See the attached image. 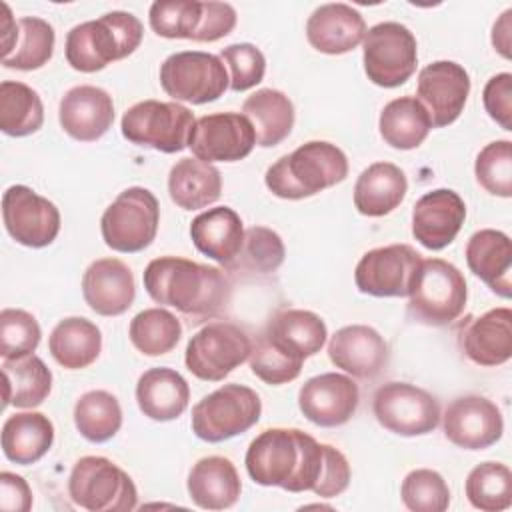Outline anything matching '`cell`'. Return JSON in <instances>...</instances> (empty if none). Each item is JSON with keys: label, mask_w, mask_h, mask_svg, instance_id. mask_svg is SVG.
<instances>
[{"label": "cell", "mask_w": 512, "mask_h": 512, "mask_svg": "<svg viewBox=\"0 0 512 512\" xmlns=\"http://www.w3.org/2000/svg\"><path fill=\"white\" fill-rule=\"evenodd\" d=\"M372 412L382 428L398 436H424L440 424L438 400L410 382H386L372 396Z\"/></svg>", "instance_id": "7c38bea8"}, {"label": "cell", "mask_w": 512, "mask_h": 512, "mask_svg": "<svg viewBox=\"0 0 512 512\" xmlns=\"http://www.w3.org/2000/svg\"><path fill=\"white\" fill-rule=\"evenodd\" d=\"M160 204L156 196L142 186L122 190L100 218L102 240L108 248L124 254L142 252L158 232Z\"/></svg>", "instance_id": "ba28073f"}, {"label": "cell", "mask_w": 512, "mask_h": 512, "mask_svg": "<svg viewBox=\"0 0 512 512\" xmlns=\"http://www.w3.org/2000/svg\"><path fill=\"white\" fill-rule=\"evenodd\" d=\"M190 400V386L172 368L160 366L146 370L136 384L140 412L156 422H170L184 414Z\"/></svg>", "instance_id": "f546056e"}, {"label": "cell", "mask_w": 512, "mask_h": 512, "mask_svg": "<svg viewBox=\"0 0 512 512\" xmlns=\"http://www.w3.org/2000/svg\"><path fill=\"white\" fill-rule=\"evenodd\" d=\"M366 30L364 16L342 2L318 6L306 22V38L310 46L330 56L352 52L362 44Z\"/></svg>", "instance_id": "d4e9b609"}, {"label": "cell", "mask_w": 512, "mask_h": 512, "mask_svg": "<svg viewBox=\"0 0 512 512\" xmlns=\"http://www.w3.org/2000/svg\"><path fill=\"white\" fill-rule=\"evenodd\" d=\"M190 500L204 510L232 508L242 492V482L232 460L224 456L200 458L188 472Z\"/></svg>", "instance_id": "f1b7e54d"}, {"label": "cell", "mask_w": 512, "mask_h": 512, "mask_svg": "<svg viewBox=\"0 0 512 512\" xmlns=\"http://www.w3.org/2000/svg\"><path fill=\"white\" fill-rule=\"evenodd\" d=\"M142 36L144 26L132 12H106L96 20L76 24L66 34V62L78 72H98L110 62L130 56Z\"/></svg>", "instance_id": "3957f363"}, {"label": "cell", "mask_w": 512, "mask_h": 512, "mask_svg": "<svg viewBox=\"0 0 512 512\" xmlns=\"http://www.w3.org/2000/svg\"><path fill=\"white\" fill-rule=\"evenodd\" d=\"M262 414L260 396L244 384H224L192 408V432L210 444L248 432Z\"/></svg>", "instance_id": "8992f818"}, {"label": "cell", "mask_w": 512, "mask_h": 512, "mask_svg": "<svg viewBox=\"0 0 512 512\" xmlns=\"http://www.w3.org/2000/svg\"><path fill=\"white\" fill-rule=\"evenodd\" d=\"M242 114L252 122L256 144L262 148L278 146L294 128V104L274 88H262L248 96L242 104Z\"/></svg>", "instance_id": "e575fe53"}, {"label": "cell", "mask_w": 512, "mask_h": 512, "mask_svg": "<svg viewBox=\"0 0 512 512\" xmlns=\"http://www.w3.org/2000/svg\"><path fill=\"white\" fill-rule=\"evenodd\" d=\"M2 220L12 240L26 248L50 246L60 232V212L54 202L24 184L6 188Z\"/></svg>", "instance_id": "9a60e30c"}, {"label": "cell", "mask_w": 512, "mask_h": 512, "mask_svg": "<svg viewBox=\"0 0 512 512\" xmlns=\"http://www.w3.org/2000/svg\"><path fill=\"white\" fill-rule=\"evenodd\" d=\"M62 130L78 142H96L114 124L112 96L98 86L80 84L70 88L58 106Z\"/></svg>", "instance_id": "7402d4cb"}, {"label": "cell", "mask_w": 512, "mask_h": 512, "mask_svg": "<svg viewBox=\"0 0 512 512\" xmlns=\"http://www.w3.org/2000/svg\"><path fill=\"white\" fill-rule=\"evenodd\" d=\"M408 192L406 174L392 162H374L354 184V208L368 218H380L398 208Z\"/></svg>", "instance_id": "4dcf8cb0"}, {"label": "cell", "mask_w": 512, "mask_h": 512, "mask_svg": "<svg viewBox=\"0 0 512 512\" xmlns=\"http://www.w3.org/2000/svg\"><path fill=\"white\" fill-rule=\"evenodd\" d=\"M194 124V114L180 102L142 100L122 114L120 130L136 146L176 154L188 148Z\"/></svg>", "instance_id": "52a82bcc"}, {"label": "cell", "mask_w": 512, "mask_h": 512, "mask_svg": "<svg viewBox=\"0 0 512 512\" xmlns=\"http://www.w3.org/2000/svg\"><path fill=\"white\" fill-rule=\"evenodd\" d=\"M4 378V408H36L52 392V372L36 354L4 360L2 362Z\"/></svg>", "instance_id": "8d00e7d4"}, {"label": "cell", "mask_w": 512, "mask_h": 512, "mask_svg": "<svg viewBox=\"0 0 512 512\" xmlns=\"http://www.w3.org/2000/svg\"><path fill=\"white\" fill-rule=\"evenodd\" d=\"M256 146L252 122L240 112L200 116L192 128L188 148L202 162H238Z\"/></svg>", "instance_id": "2e32d148"}, {"label": "cell", "mask_w": 512, "mask_h": 512, "mask_svg": "<svg viewBox=\"0 0 512 512\" xmlns=\"http://www.w3.org/2000/svg\"><path fill=\"white\" fill-rule=\"evenodd\" d=\"M160 86L174 102L208 104L224 96L230 78L220 56L184 50L170 54L160 64Z\"/></svg>", "instance_id": "9c48e42d"}, {"label": "cell", "mask_w": 512, "mask_h": 512, "mask_svg": "<svg viewBox=\"0 0 512 512\" xmlns=\"http://www.w3.org/2000/svg\"><path fill=\"white\" fill-rule=\"evenodd\" d=\"M378 130L388 146L396 150H412L428 138L432 122L416 96H400L382 108Z\"/></svg>", "instance_id": "d590c367"}, {"label": "cell", "mask_w": 512, "mask_h": 512, "mask_svg": "<svg viewBox=\"0 0 512 512\" xmlns=\"http://www.w3.org/2000/svg\"><path fill=\"white\" fill-rule=\"evenodd\" d=\"M362 62L372 84L382 88L402 86L416 72V36L400 22H378L366 30Z\"/></svg>", "instance_id": "30bf717a"}, {"label": "cell", "mask_w": 512, "mask_h": 512, "mask_svg": "<svg viewBox=\"0 0 512 512\" xmlns=\"http://www.w3.org/2000/svg\"><path fill=\"white\" fill-rule=\"evenodd\" d=\"M482 102L488 116L504 130H512V74L500 72L492 76L484 90Z\"/></svg>", "instance_id": "f907efd6"}, {"label": "cell", "mask_w": 512, "mask_h": 512, "mask_svg": "<svg viewBox=\"0 0 512 512\" xmlns=\"http://www.w3.org/2000/svg\"><path fill=\"white\" fill-rule=\"evenodd\" d=\"M44 124V104L34 88L18 80L0 84V130L12 138L38 132Z\"/></svg>", "instance_id": "74e56055"}, {"label": "cell", "mask_w": 512, "mask_h": 512, "mask_svg": "<svg viewBox=\"0 0 512 512\" xmlns=\"http://www.w3.org/2000/svg\"><path fill=\"white\" fill-rule=\"evenodd\" d=\"M190 238L198 252L226 268L242 248V218L230 206L208 208L190 222Z\"/></svg>", "instance_id": "83f0119b"}, {"label": "cell", "mask_w": 512, "mask_h": 512, "mask_svg": "<svg viewBox=\"0 0 512 512\" xmlns=\"http://www.w3.org/2000/svg\"><path fill=\"white\" fill-rule=\"evenodd\" d=\"M442 430L448 442L464 450H484L504 434L500 408L486 396L466 394L454 398L442 416Z\"/></svg>", "instance_id": "e0dca14e"}, {"label": "cell", "mask_w": 512, "mask_h": 512, "mask_svg": "<svg viewBox=\"0 0 512 512\" xmlns=\"http://www.w3.org/2000/svg\"><path fill=\"white\" fill-rule=\"evenodd\" d=\"M302 430L268 428L260 432L248 446L244 464L248 476L260 486H278L286 492L300 470Z\"/></svg>", "instance_id": "5bb4252c"}, {"label": "cell", "mask_w": 512, "mask_h": 512, "mask_svg": "<svg viewBox=\"0 0 512 512\" xmlns=\"http://www.w3.org/2000/svg\"><path fill=\"white\" fill-rule=\"evenodd\" d=\"M252 340L244 328L214 320L202 326L186 346V368L204 382H220L250 358Z\"/></svg>", "instance_id": "8fae6325"}, {"label": "cell", "mask_w": 512, "mask_h": 512, "mask_svg": "<svg viewBox=\"0 0 512 512\" xmlns=\"http://www.w3.org/2000/svg\"><path fill=\"white\" fill-rule=\"evenodd\" d=\"M248 362L252 374L270 386H280L296 380L304 366V362L276 348L264 334H260L256 344H252Z\"/></svg>", "instance_id": "c3c4849f"}, {"label": "cell", "mask_w": 512, "mask_h": 512, "mask_svg": "<svg viewBox=\"0 0 512 512\" xmlns=\"http://www.w3.org/2000/svg\"><path fill=\"white\" fill-rule=\"evenodd\" d=\"M0 508L4 512H28L32 508V490L20 474L0 472Z\"/></svg>", "instance_id": "f5cc1de1"}, {"label": "cell", "mask_w": 512, "mask_h": 512, "mask_svg": "<svg viewBox=\"0 0 512 512\" xmlns=\"http://www.w3.org/2000/svg\"><path fill=\"white\" fill-rule=\"evenodd\" d=\"M222 62L228 64L232 76H230V90L232 92H244L254 88L264 80L266 72V58L260 48H256L250 42H238L230 44L220 50Z\"/></svg>", "instance_id": "681fc988"}, {"label": "cell", "mask_w": 512, "mask_h": 512, "mask_svg": "<svg viewBox=\"0 0 512 512\" xmlns=\"http://www.w3.org/2000/svg\"><path fill=\"white\" fill-rule=\"evenodd\" d=\"M286 256L284 242L278 232L266 226H252L244 230L242 248L226 266L230 272H248V274H272L276 272Z\"/></svg>", "instance_id": "7bdbcfd3"}, {"label": "cell", "mask_w": 512, "mask_h": 512, "mask_svg": "<svg viewBox=\"0 0 512 512\" xmlns=\"http://www.w3.org/2000/svg\"><path fill=\"white\" fill-rule=\"evenodd\" d=\"M128 336L132 346L144 356H162L180 342L182 324L166 308H146L130 320Z\"/></svg>", "instance_id": "ab89813d"}, {"label": "cell", "mask_w": 512, "mask_h": 512, "mask_svg": "<svg viewBox=\"0 0 512 512\" xmlns=\"http://www.w3.org/2000/svg\"><path fill=\"white\" fill-rule=\"evenodd\" d=\"M70 500L88 512H130L138 506L134 480L104 456H82L68 478Z\"/></svg>", "instance_id": "5b68a950"}, {"label": "cell", "mask_w": 512, "mask_h": 512, "mask_svg": "<svg viewBox=\"0 0 512 512\" xmlns=\"http://www.w3.org/2000/svg\"><path fill=\"white\" fill-rule=\"evenodd\" d=\"M466 220L462 196L450 188H436L420 196L412 208V234L428 250H442L454 242Z\"/></svg>", "instance_id": "44dd1931"}, {"label": "cell", "mask_w": 512, "mask_h": 512, "mask_svg": "<svg viewBox=\"0 0 512 512\" xmlns=\"http://www.w3.org/2000/svg\"><path fill=\"white\" fill-rule=\"evenodd\" d=\"M330 362L360 380H374L382 374L390 360L384 336L366 324H350L334 332L328 342Z\"/></svg>", "instance_id": "ffe728a7"}, {"label": "cell", "mask_w": 512, "mask_h": 512, "mask_svg": "<svg viewBox=\"0 0 512 512\" xmlns=\"http://www.w3.org/2000/svg\"><path fill=\"white\" fill-rule=\"evenodd\" d=\"M236 10L228 2H202V22L194 42H216L228 36L236 26Z\"/></svg>", "instance_id": "816d5d0a"}, {"label": "cell", "mask_w": 512, "mask_h": 512, "mask_svg": "<svg viewBox=\"0 0 512 512\" xmlns=\"http://www.w3.org/2000/svg\"><path fill=\"white\" fill-rule=\"evenodd\" d=\"M0 6H2V10H4L2 26H0V30H2V32H0V36H2V58H6V56L12 52L16 40H18V22H14L8 4H0Z\"/></svg>", "instance_id": "11a10c76"}, {"label": "cell", "mask_w": 512, "mask_h": 512, "mask_svg": "<svg viewBox=\"0 0 512 512\" xmlns=\"http://www.w3.org/2000/svg\"><path fill=\"white\" fill-rule=\"evenodd\" d=\"M168 194L182 210H200L222 194V174L214 164L198 158H180L168 174Z\"/></svg>", "instance_id": "d6a6232c"}, {"label": "cell", "mask_w": 512, "mask_h": 512, "mask_svg": "<svg viewBox=\"0 0 512 512\" xmlns=\"http://www.w3.org/2000/svg\"><path fill=\"white\" fill-rule=\"evenodd\" d=\"M38 320L22 308H4L0 312V356L16 360L34 354L40 344Z\"/></svg>", "instance_id": "7dc6e473"}, {"label": "cell", "mask_w": 512, "mask_h": 512, "mask_svg": "<svg viewBox=\"0 0 512 512\" xmlns=\"http://www.w3.org/2000/svg\"><path fill=\"white\" fill-rule=\"evenodd\" d=\"M142 280L156 304L176 308L194 324L218 318L232 298L230 278L220 268L180 256L150 260Z\"/></svg>", "instance_id": "6da1fadb"}, {"label": "cell", "mask_w": 512, "mask_h": 512, "mask_svg": "<svg viewBox=\"0 0 512 512\" xmlns=\"http://www.w3.org/2000/svg\"><path fill=\"white\" fill-rule=\"evenodd\" d=\"M478 184L500 198L512 196V142L494 140L486 144L474 162Z\"/></svg>", "instance_id": "bcb514c9"}, {"label": "cell", "mask_w": 512, "mask_h": 512, "mask_svg": "<svg viewBox=\"0 0 512 512\" xmlns=\"http://www.w3.org/2000/svg\"><path fill=\"white\" fill-rule=\"evenodd\" d=\"M460 350L476 366H500L512 356V310L492 308L470 318L458 330Z\"/></svg>", "instance_id": "603a6c76"}, {"label": "cell", "mask_w": 512, "mask_h": 512, "mask_svg": "<svg viewBox=\"0 0 512 512\" xmlns=\"http://www.w3.org/2000/svg\"><path fill=\"white\" fill-rule=\"evenodd\" d=\"M52 444L54 424L42 412H16L2 424V452L14 464H36Z\"/></svg>", "instance_id": "1f68e13d"}, {"label": "cell", "mask_w": 512, "mask_h": 512, "mask_svg": "<svg viewBox=\"0 0 512 512\" xmlns=\"http://www.w3.org/2000/svg\"><path fill=\"white\" fill-rule=\"evenodd\" d=\"M510 16L512 10H504V14L498 18V22L492 28V46L504 56L510 58Z\"/></svg>", "instance_id": "db71d44e"}, {"label": "cell", "mask_w": 512, "mask_h": 512, "mask_svg": "<svg viewBox=\"0 0 512 512\" xmlns=\"http://www.w3.org/2000/svg\"><path fill=\"white\" fill-rule=\"evenodd\" d=\"M468 502L482 512H500L512 506V472L502 462L474 466L464 482Z\"/></svg>", "instance_id": "60d3db41"}, {"label": "cell", "mask_w": 512, "mask_h": 512, "mask_svg": "<svg viewBox=\"0 0 512 512\" xmlns=\"http://www.w3.org/2000/svg\"><path fill=\"white\" fill-rule=\"evenodd\" d=\"M466 264L492 292L502 298L512 294V244L508 234L484 228L474 232L466 242Z\"/></svg>", "instance_id": "484cf974"}, {"label": "cell", "mask_w": 512, "mask_h": 512, "mask_svg": "<svg viewBox=\"0 0 512 512\" xmlns=\"http://www.w3.org/2000/svg\"><path fill=\"white\" fill-rule=\"evenodd\" d=\"M74 424L82 438L94 444L108 442L122 426V408L114 394L88 390L74 404Z\"/></svg>", "instance_id": "f35d334b"}, {"label": "cell", "mask_w": 512, "mask_h": 512, "mask_svg": "<svg viewBox=\"0 0 512 512\" xmlns=\"http://www.w3.org/2000/svg\"><path fill=\"white\" fill-rule=\"evenodd\" d=\"M402 502L412 512H444L450 506V488L440 472L416 468L400 486Z\"/></svg>", "instance_id": "f6af8a7d"}, {"label": "cell", "mask_w": 512, "mask_h": 512, "mask_svg": "<svg viewBox=\"0 0 512 512\" xmlns=\"http://www.w3.org/2000/svg\"><path fill=\"white\" fill-rule=\"evenodd\" d=\"M468 300L464 274L448 260L422 258L408 294V316L424 326H448L460 318Z\"/></svg>", "instance_id": "277c9868"}, {"label": "cell", "mask_w": 512, "mask_h": 512, "mask_svg": "<svg viewBox=\"0 0 512 512\" xmlns=\"http://www.w3.org/2000/svg\"><path fill=\"white\" fill-rule=\"evenodd\" d=\"M422 256L410 244L372 248L358 260L354 282L362 294L376 298H406Z\"/></svg>", "instance_id": "4fadbf2b"}, {"label": "cell", "mask_w": 512, "mask_h": 512, "mask_svg": "<svg viewBox=\"0 0 512 512\" xmlns=\"http://www.w3.org/2000/svg\"><path fill=\"white\" fill-rule=\"evenodd\" d=\"M348 158L332 142L310 140L280 156L264 174L266 188L284 200L310 198L346 180Z\"/></svg>", "instance_id": "7a4b0ae2"}, {"label": "cell", "mask_w": 512, "mask_h": 512, "mask_svg": "<svg viewBox=\"0 0 512 512\" xmlns=\"http://www.w3.org/2000/svg\"><path fill=\"white\" fill-rule=\"evenodd\" d=\"M470 94V76L458 62L436 60L418 74L416 100L426 108L432 128L458 120Z\"/></svg>", "instance_id": "ac0fdd59"}, {"label": "cell", "mask_w": 512, "mask_h": 512, "mask_svg": "<svg viewBox=\"0 0 512 512\" xmlns=\"http://www.w3.org/2000/svg\"><path fill=\"white\" fill-rule=\"evenodd\" d=\"M54 42L56 34L50 22L38 16H24L18 20V40L12 52L2 58V66L24 72L38 70L52 58Z\"/></svg>", "instance_id": "b9f144b4"}, {"label": "cell", "mask_w": 512, "mask_h": 512, "mask_svg": "<svg viewBox=\"0 0 512 512\" xmlns=\"http://www.w3.org/2000/svg\"><path fill=\"white\" fill-rule=\"evenodd\" d=\"M262 334L284 354L300 362L316 356L328 338L324 320L316 312L302 308L278 310Z\"/></svg>", "instance_id": "4316f807"}, {"label": "cell", "mask_w": 512, "mask_h": 512, "mask_svg": "<svg viewBox=\"0 0 512 512\" xmlns=\"http://www.w3.org/2000/svg\"><path fill=\"white\" fill-rule=\"evenodd\" d=\"M82 296L92 312L120 316L136 298L134 274L118 258H98L82 276Z\"/></svg>", "instance_id": "cb8c5ba5"}, {"label": "cell", "mask_w": 512, "mask_h": 512, "mask_svg": "<svg viewBox=\"0 0 512 512\" xmlns=\"http://www.w3.org/2000/svg\"><path fill=\"white\" fill-rule=\"evenodd\" d=\"M52 358L66 370H82L96 362L102 350L100 328L82 316L60 320L48 338Z\"/></svg>", "instance_id": "836d02e7"}, {"label": "cell", "mask_w": 512, "mask_h": 512, "mask_svg": "<svg viewBox=\"0 0 512 512\" xmlns=\"http://www.w3.org/2000/svg\"><path fill=\"white\" fill-rule=\"evenodd\" d=\"M360 390L352 376L324 372L308 378L298 392V408L306 420L320 428L346 424L358 410Z\"/></svg>", "instance_id": "d6986e66"}, {"label": "cell", "mask_w": 512, "mask_h": 512, "mask_svg": "<svg viewBox=\"0 0 512 512\" xmlns=\"http://www.w3.org/2000/svg\"><path fill=\"white\" fill-rule=\"evenodd\" d=\"M154 34L162 38L194 40L202 22V2L198 0H158L148 10Z\"/></svg>", "instance_id": "ee69618b"}]
</instances>
